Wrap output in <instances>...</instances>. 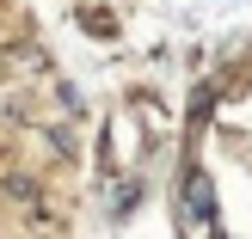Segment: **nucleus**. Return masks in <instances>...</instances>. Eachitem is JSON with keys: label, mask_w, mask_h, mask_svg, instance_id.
<instances>
[{"label": "nucleus", "mask_w": 252, "mask_h": 239, "mask_svg": "<svg viewBox=\"0 0 252 239\" xmlns=\"http://www.w3.org/2000/svg\"><path fill=\"white\" fill-rule=\"evenodd\" d=\"M179 221H191V239H203V233H209V221H216V196H209V184H203V178H191V184H185Z\"/></svg>", "instance_id": "obj_1"}]
</instances>
